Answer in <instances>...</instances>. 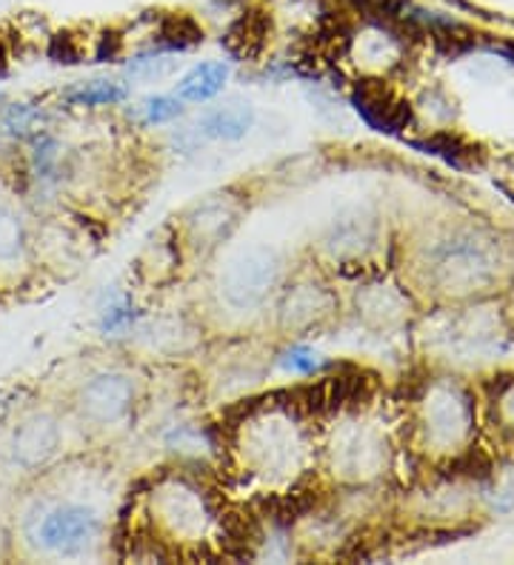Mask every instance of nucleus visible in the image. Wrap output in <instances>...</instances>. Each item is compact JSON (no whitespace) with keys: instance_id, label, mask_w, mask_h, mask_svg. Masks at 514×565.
<instances>
[{"instance_id":"nucleus-1","label":"nucleus","mask_w":514,"mask_h":565,"mask_svg":"<svg viewBox=\"0 0 514 565\" xmlns=\"http://www.w3.org/2000/svg\"><path fill=\"white\" fill-rule=\"evenodd\" d=\"M283 258L272 246H249L226 260L218 278V292L234 312L261 308L281 289Z\"/></svg>"},{"instance_id":"nucleus-2","label":"nucleus","mask_w":514,"mask_h":565,"mask_svg":"<svg viewBox=\"0 0 514 565\" xmlns=\"http://www.w3.org/2000/svg\"><path fill=\"white\" fill-rule=\"evenodd\" d=\"M338 292L320 274L300 272L281 289L277 326L286 335H309L338 317Z\"/></svg>"},{"instance_id":"nucleus-3","label":"nucleus","mask_w":514,"mask_h":565,"mask_svg":"<svg viewBox=\"0 0 514 565\" xmlns=\"http://www.w3.org/2000/svg\"><path fill=\"white\" fill-rule=\"evenodd\" d=\"M100 531H103V520L98 511L78 502H64V506L43 511L35 525V540L43 552L57 554V557H78L98 543Z\"/></svg>"},{"instance_id":"nucleus-4","label":"nucleus","mask_w":514,"mask_h":565,"mask_svg":"<svg viewBox=\"0 0 514 565\" xmlns=\"http://www.w3.org/2000/svg\"><path fill=\"white\" fill-rule=\"evenodd\" d=\"M243 206L232 195H209L184 211V231L198 251H215L240 226Z\"/></svg>"},{"instance_id":"nucleus-5","label":"nucleus","mask_w":514,"mask_h":565,"mask_svg":"<svg viewBox=\"0 0 514 565\" xmlns=\"http://www.w3.org/2000/svg\"><path fill=\"white\" fill-rule=\"evenodd\" d=\"M378 240V220L367 209H343L331 217V224L324 229L320 249L335 265L358 263L374 249Z\"/></svg>"},{"instance_id":"nucleus-6","label":"nucleus","mask_w":514,"mask_h":565,"mask_svg":"<svg viewBox=\"0 0 514 565\" xmlns=\"http://www.w3.org/2000/svg\"><path fill=\"white\" fill-rule=\"evenodd\" d=\"M134 398L138 391H134L132 377L123 371H103L80 389L78 405L86 420H92L98 426H114L132 412Z\"/></svg>"},{"instance_id":"nucleus-7","label":"nucleus","mask_w":514,"mask_h":565,"mask_svg":"<svg viewBox=\"0 0 514 565\" xmlns=\"http://www.w3.org/2000/svg\"><path fill=\"white\" fill-rule=\"evenodd\" d=\"M61 448V426L52 414H32L14 428L9 454L14 466L35 471L52 460Z\"/></svg>"},{"instance_id":"nucleus-8","label":"nucleus","mask_w":514,"mask_h":565,"mask_svg":"<svg viewBox=\"0 0 514 565\" xmlns=\"http://www.w3.org/2000/svg\"><path fill=\"white\" fill-rule=\"evenodd\" d=\"M354 104H358V112L374 129H381V132H397V129L409 123V106L403 104L389 86L378 84V80L360 84L358 95H354Z\"/></svg>"},{"instance_id":"nucleus-9","label":"nucleus","mask_w":514,"mask_h":565,"mask_svg":"<svg viewBox=\"0 0 514 565\" xmlns=\"http://www.w3.org/2000/svg\"><path fill=\"white\" fill-rule=\"evenodd\" d=\"M435 269L446 283H451V286H455L458 280L478 283L480 278H486L489 274L486 258H483L474 246H449V249H444V254H440Z\"/></svg>"},{"instance_id":"nucleus-10","label":"nucleus","mask_w":514,"mask_h":565,"mask_svg":"<svg viewBox=\"0 0 514 565\" xmlns=\"http://www.w3.org/2000/svg\"><path fill=\"white\" fill-rule=\"evenodd\" d=\"M254 123V109L249 104H229L218 106L211 112L204 115L200 120V129H204L206 138L215 140H240L243 134L252 129Z\"/></svg>"},{"instance_id":"nucleus-11","label":"nucleus","mask_w":514,"mask_h":565,"mask_svg":"<svg viewBox=\"0 0 514 565\" xmlns=\"http://www.w3.org/2000/svg\"><path fill=\"white\" fill-rule=\"evenodd\" d=\"M269 37V23L263 14H243L240 21L232 23V29L226 32L223 43L226 52L238 61H249V57L261 55L263 43Z\"/></svg>"},{"instance_id":"nucleus-12","label":"nucleus","mask_w":514,"mask_h":565,"mask_svg":"<svg viewBox=\"0 0 514 565\" xmlns=\"http://www.w3.org/2000/svg\"><path fill=\"white\" fill-rule=\"evenodd\" d=\"M226 77H229L226 63H200L177 84V98L189 100V104H204L223 89Z\"/></svg>"},{"instance_id":"nucleus-13","label":"nucleus","mask_w":514,"mask_h":565,"mask_svg":"<svg viewBox=\"0 0 514 565\" xmlns=\"http://www.w3.org/2000/svg\"><path fill=\"white\" fill-rule=\"evenodd\" d=\"M161 50L166 52H186L192 46H198L204 43V29L198 23L192 21L189 14H169V18H163L161 21Z\"/></svg>"},{"instance_id":"nucleus-14","label":"nucleus","mask_w":514,"mask_h":565,"mask_svg":"<svg viewBox=\"0 0 514 565\" xmlns=\"http://www.w3.org/2000/svg\"><path fill=\"white\" fill-rule=\"evenodd\" d=\"M395 297L383 286H363L354 294V312L367 326H386L395 314Z\"/></svg>"},{"instance_id":"nucleus-15","label":"nucleus","mask_w":514,"mask_h":565,"mask_svg":"<svg viewBox=\"0 0 514 565\" xmlns=\"http://www.w3.org/2000/svg\"><path fill=\"white\" fill-rule=\"evenodd\" d=\"M127 98V89L112 80H92V84H84L78 89L66 91V100L75 106H106L118 104V100Z\"/></svg>"},{"instance_id":"nucleus-16","label":"nucleus","mask_w":514,"mask_h":565,"mask_svg":"<svg viewBox=\"0 0 514 565\" xmlns=\"http://www.w3.org/2000/svg\"><path fill=\"white\" fill-rule=\"evenodd\" d=\"M26 246V229L21 215L9 206H0V260H14Z\"/></svg>"},{"instance_id":"nucleus-17","label":"nucleus","mask_w":514,"mask_h":565,"mask_svg":"<svg viewBox=\"0 0 514 565\" xmlns=\"http://www.w3.org/2000/svg\"><path fill=\"white\" fill-rule=\"evenodd\" d=\"M177 69V61H169V57H141L129 66L134 77L141 80H161V77H169L172 72Z\"/></svg>"},{"instance_id":"nucleus-18","label":"nucleus","mask_w":514,"mask_h":565,"mask_svg":"<svg viewBox=\"0 0 514 565\" xmlns=\"http://www.w3.org/2000/svg\"><path fill=\"white\" fill-rule=\"evenodd\" d=\"M143 109H146L149 123H163V120H172L184 112L181 98H152V100H146V106H143Z\"/></svg>"},{"instance_id":"nucleus-19","label":"nucleus","mask_w":514,"mask_h":565,"mask_svg":"<svg viewBox=\"0 0 514 565\" xmlns=\"http://www.w3.org/2000/svg\"><path fill=\"white\" fill-rule=\"evenodd\" d=\"M286 366H289V369L311 371L317 366V355H311V351H304V349H297V351H292L289 360H286Z\"/></svg>"},{"instance_id":"nucleus-20","label":"nucleus","mask_w":514,"mask_h":565,"mask_svg":"<svg viewBox=\"0 0 514 565\" xmlns=\"http://www.w3.org/2000/svg\"><path fill=\"white\" fill-rule=\"evenodd\" d=\"M7 554H9V531L0 525V559L7 557Z\"/></svg>"}]
</instances>
